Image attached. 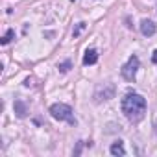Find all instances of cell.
<instances>
[{
    "mask_svg": "<svg viewBox=\"0 0 157 157\" xmlns=\"http://www.w3.org/2000/svg\"><path fill=\"white\" fill-rule=\"evenodd\" d=\"M113 96H115V85H113V83H104V85H100V87L96 89V93H94L96 102L109 100V98H113Z\"/></svg>",
    "mask_w": 157,
    "mask_h": 157,
    "instance_id": "cell-4",
    "label": "cell"
},
{
    "mask_svg": "<svg viewBox=\"0 0 157 157\" xmlns=\"http://www.w3.org/2000/svg\"><path fill=\"white\" fill-rule=\"evenodd\" d=\"M151 63L157 65V50H153V56H151Z\"/></svg>",
    "mask_w": 157,
    "mask_h": 157,
    "instance_id": "cell-13",
    "label": "cell"
},
{
    "mask_svg": "<svg viewBox=\"0 0 157 157\" xmlns=\"http://www.w3.org/2000/svg\"><path fill=\"white\" fill-rule=\"evenodd\" d=\"M96 61H98V50L96 48H87L85 56H83V65L89 67V65H94Z\"/></svg>",
    "mask_w": 157,
    "mask_h": 157,
    "instance_id": "cell-6",
    "label": "cell"
},
{
    "mask_svg": "<svg viewBox=\"0 0 157 157\" xmlns=\"http://www.w3.org/2000/svg\"><path fill=\"white\" fill-rule=\"evenodd\" d=\"M155 32H157V26L150 19H142L140 21V33L144 37H151V35H155Z\"/></svg>",
    "mask_w": 157,
    "mask_h": 157,
    "instance_id": "cell-5",
    "label": "cell"
},
{
    "mask_svg": "<svg viewBox=\"0 0 157 157\" xmlns=\"http://www.w3.org/2000/svg\"><path fill=\"white\" fill-rule=\"evenodd\" d=\"M13 37H15V30H13V28H10V30L6 32L4 39H2V44H8V43H10V41L13 39Z\"/></svg>",
    "mask_w": 157,
    "mask_h": 157,
    "instance_id": "cell-9",
    "label": "cell"
},
{
    "mask_svg": "<svg viewBox=\"0 0 157 157\" xmlns=\"http://www.w3.org/2000/svg\"><path fill=\"white\" fill-rule=\"evenodd\" d=\"M139 67H140L139 57H137V56H131V57L128 59V63H126V65L122 67V70H120L122 78H124V80H128V82H133V80H135V76H137Z\"/></svg>",
    "mask_w": 157,
    "mask_h": 157,
    "instance_id": "cell-3",
    "label": "cell"
},
{
    "mask_svg": "<svg viewBox=\"0 0 157 157\" xmlns=\"http://www.w3.org/2000/svg\"><path fill=\"white\" fill-rule=\"evenodd\" d=\"M120 107H122V113L126 115V118L133 124L140 122L146 115V100L137 93H128L122 98Z\"/></svg>",
    "mask_w": 157,
    "mask_h": 157,
    "instance_id": "cell-1",
    "label": "cell"
},
{
    "mask_svg": "<svg viewBox=\"0 0 157 157\" xmlns=\"http://www.w3.org/2000/svg\"><path fill=\"white\" fill-rule=\"evenodd\" d=\"M50 115L59 120V122H67L70 126H76V117L72 113V107L67 105V104H54L50 105Z\"/></svg>",
    "mask_w": 157,
    "mask_h": 157,
    "instance_id": "cell-2",
    "label": "cell"
},
{
    "mask_svg": "<svg viewBox=\"0 0 157 157\" xmlns=\"http://www.w3.org/2000/svg\"><path fill=\"white\" fill-rule=\"evenodd\" d=\"M13 109H15V115H17L19 118H24V117L28 115V105H26L22 100H15Z\"/></svg>",
    "mask_w": 157,
    "mask_h": 157,
    "instance_id": "cell-8",
    "label": "cell"
},
{
    "mask_svg": "<svg viewBox=\"0 0 157 157\" xmlns=\"http://www.w3.org/2000/svg\"><path fill=\"white\" fill-rule=\"evenodd\" d=\"M82 146H83V142H78V146H76V150H74V155H80V153H82Z\"/></svg>",
    "mask_w": 157,
    "mask_h": 157,
    "instance_id": "cell-12",
    "label": "cell"
},
{
    "mask_svg": "<svg viewBox=\"0 0 157 157\" xmlns=\"http://www.w3.org/2000/svg\"><path fill=\"white\" fill-rule=\"evenodd\" d=\"M70 67H72V63H70V61H63V63H59V65H57V68H59L61 72H68V70H70Z\"/></svg>",
    "mask_w": 157,
    "mask_h": 157,
    "instance_id": "cell-10",
    "label": "cell"
},
{
    "mask_svg": "<svg viewBox=\"0 0 157 157\" xmlns=\"http://www.w3.org/2000/svg\"><path fill=\"white\" fill-rule=\"evenodd\" d=\"M109 151H111V155H115V157H124V155H126V150H124V142H122V140H115V142L111 144Z\"/></svg>",
    "mask_w": 157,
    "mask_h": 157,
    "instance_id": "cell-7",
    "label": "cell"
},
{
    "mask_svg": "<svg viewBox=\"0 0 157 157\" xmlns=\"http://www.w3.org/2000/svg\"><path fill=\"white\" fill-rule=\"evenodd\" d=\"M83 28H85V22H80V24H78V28L72 32V35H74V37H78V35H80V32H82Z\"/></svg>",
    "mask_w": 157,
    "mask_h": 157,
    "instance_id": "cell-11",
    "label": "cell"
},
{
    "mask_svg": "<svg viewBox=\"0 0 157 157\" xmlns=\"http://www.w3.org/2000/svg\"><path fill=\"white\" fill-rule=\"evenodd\" d=\"M72 2H74V0H72Z\"/></svg>",
    "mask_w": 157,
    "mask_h": 157,
    "instance_id": "cell-14",
    "label": "cell"
}]
</instances>
